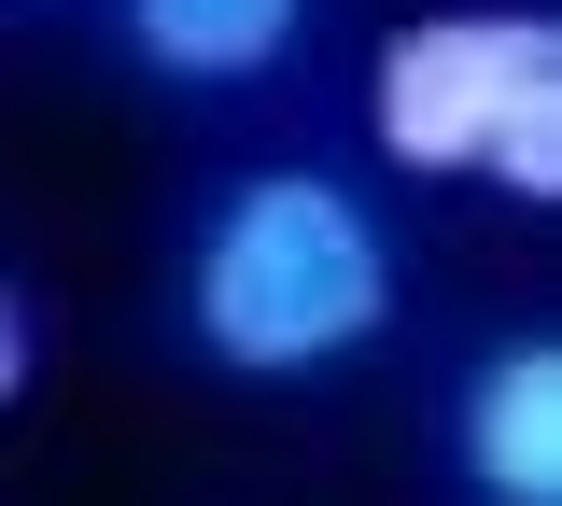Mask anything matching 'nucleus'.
<instances>
[{"mask_svg":"<svg viewBox=\"0 0 562 506\" xmlns=\"http://www.w3.org/2000/svg\"><path fill=\"white\" fill-rule=\"evenodd\" d=\"M183 310H198L211 366H239V380H310V366L366 352V338L394 324V239H380V212L351 198L338 169H254V183L211 198Z\"/></svg>","mask_w":562,"mask_h":506,"instance_id":"nucleus-1","label":"nucleus"},{"mask_svg":"<svg viewBox=\"0 0 562 506\" xmlns=\"http://www.w3.org/2000/svg\"><path fill=\"white\" fill-rule=\"evenodd\" d=\"M366 127L408 183H506V198H562V29L520 0H450L408 14L366 71Z\"/></svg>","mask_w":562,"mask_h":506,"instance_id":"nucleus-2","label":"nucleus"},{"mask_svg":"<svg viewBox=\"0 0 562 506\" xmlns=\"http://www.w3.org/2000/svg\"><path fill=\"white\" fill-rule=\"evenodd\" d=\"M464 479L492 506H562V352L549 338H506L464 380Z\"/></svg>","mask_w":562,"mask_h":506,"instance_id":"nucleus-3","label":"nucleus"},{"mask_svg":"<svg viewBox=\"0 0 562 506\" xmlns=\"http://www.w3.org/2000/svg\"><path fill=\"white\" fill-rule=\"evenodd\" d=\"M295 14L310 0H127V43L169 85H239V71H268L295 43Z\"/></svg>","mask_w":562,"mask_h":506,"instance_id":"nucleus-4","label":"nucleus"},{"mask_svg":"<svg viewBox=\"0 0 562 506\" xmlns=\"http://www.w3.org/2000/svg\"><path fill=\"white\" fill-rule=\"evenodd\" d=\"M14 394H29V295L0 282V408H14Z\"/></svg>","mask_w":562,"mask_h":506,"instance_id":"nucleus-5","label":"nucleus"}]
</instances>
